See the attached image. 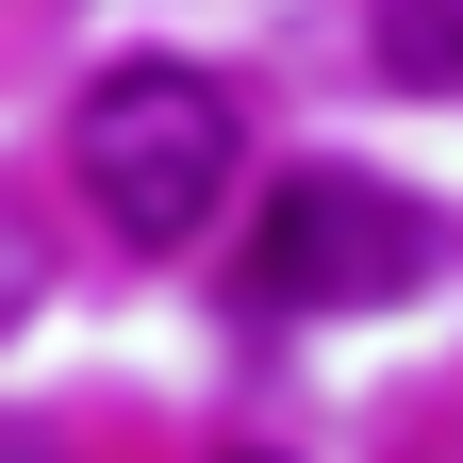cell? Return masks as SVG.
Segmentation results:
<instances>
[{"mask_svg": "<svg viewBox=\"0 0 463 463\" xmlns=\"http://www.w3.org/2000/svg\"><path fill=\"white\" fill-rule=\"evenodd\" d=\"M232 149H249V116H232L215 67H99L67 99V165H83V199L116 249H199L215 199H232Z\"/></svg>", "mask_w": 463, "mask_h": 463, "instance_id": "cell-1", "label": "cell"}, {"mask_svg": "<svg viewBox=\"0 0 463 463\" xmlns=\"http://www.w3.org/2000/svg\"><path fill=\"white\" fill-rule=\"evenodd\" d=\"M414 265H430V215L364 183V165H298L265 215H249V298L265 315H381V298H414Z\"/></svg>", "mask_w": 463, "mask_h": 463, "instance_id": "cell-2", "label": "cell"}, {"mask_svg": "<svg viewBox=\"0 0 463 463\" xmlns=\"http://www.w3.org/2000/svg\"><path fill=\"white\" fill-rule=\"evenodd\" d=\"M364 50H381V83L447 99V83H463V0H381V33H364Z\"/></svg>", "mask_w": 463, "mask_h": 463, "instance_id": "cell-3", "label": "cell"}, {"mask_svg": "<svg viewBox=\"0 0 463 463\" xmlns=\"http://www.w3.org/2000/svg\"><path fill=\"white\" fill-rule=\"evenodd\" d=\"M0 463H33V447H17V430H0Z\"/></svg>", "mask_w": 463, "mask_h": 463, "instance_id": "cell-4", "label": "cell"}]
</instances>
